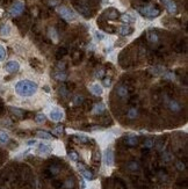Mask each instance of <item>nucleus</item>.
Returning <instances> with one entry per match:
<instances>
[{
  "label": "nucleus",
  "mask_w": 188,
  "mask_h": 189,
  "mask_svg": "<svg viewBox=\"0 0 188 189\" xmlns=\"http://www.w3.org/2000/svg\"><path fill=\"white\" fill-rule=\"evenodd\" d=\"M20 68V64L16 62V60H9L6 66H5V70L9 73H14V72H18Z\"/></svg>",
  "instance_id": "7"
},
{
  "label": "nucleus",
  "mask_w": 188,
  "mask_h": 189,
  "mask_svg": "<svg viewBox=\"0 0 188 189\" xmlns=\"http://www.w3.org/2000/svg\"><path fill=\"white\" fill-rule=\"evenodd\" d=\"M163 77H164V79H166V80H174V79H175L174 73H173V72H169V71H165V72L163 73Z\"/></svg>",
  "instance_id": "23"
},
{
  "label": "nucleus",
  "mask_w": 188,
  "mask_h": 189,
  "mask_svg": "<svg viewBox=\"0 0 188 189\" xmlns=\"http://www.w3.org/2000/svg\"><path fill=\"white\" fill-rule=\"evenodd\" d=\"M49 117L52 119L54 122H59V121H62L63 117H64V113L59 108L55 107L54 109H51V111L49 113Z\"/></svg>",
  "instance_id": "4"
},
{
  "label": "nucleus",
  "mask_w": 188,
  "mask_h": 189,
  "mask_svg": "<svg viewBox=\"0 0 188 189\" xmlns=\"http://www.w3.org/2000/svg\"><path fill=\"white\" fill-rule=\"evenodd\" d=\"M5 55H6V50L1 44H0V60H3L5 58Z\"/></svg>",
  "instance_id": "29"
},
{
  "label": "nucleus",
  "mask_w": 188,
  "mask_h": 189,
  "mask_svg": "<svg viewBox=\"0 0 188 189\" xmlns=\"http://www.w3.org/2000/svg\"><path fill=\"white\" fill-rule=\"evenodd\" d=\"M57 12L59 13V15L62 16V18L67 21V22H73L77 20V15L73 11H71L70 8H67V7H64V6H60L57 8Z\"/></svg>",
  "instance_id": "2"
},
{
  "label": "nucleus",
  "mask_w": 188,
  "mask_h": 189,
  "mask_svg": "<svg viewBox=\"0 0 188 189\" xmlns=\"http://www.w3.org/2000/svg\"><path fill=\"white\" fill-rule=\"evenodd\" d=\"M94 35H95V37H96V40L98 41H102V40H105V34L104 32H101V31H95V34H94Z\"/></svg>",
  "instance_id": "27"
},
{
  "label": "nucleus",
  "mask_w": 188,
  "mask_h": 189,
  "mask_svg": "<svg viewBox=\"0 0 188 189\" xmlns=\"http://www.w3.org/2000/svg\"><path fill=\"white\" fill-rule=\"evenodd\" d=\"M85 187H86V184H85V181L82 180L81 181V189H85Z\"/></svg>",
  "instance_id": "43"
},
{
  "label": "nucleus",
  "mask_w": 188,
  "mask_h": 189,
  "mask_svg": "<svg viewBox=\"0 0 188 189\" xmlns=\"http://www.w3.org/2000/svg\"><path fill=\"white\" fill-rule=\"evenodd\" d=\"M140 12H141L142 15L146 16V18H151V19H152V18H156V16L159 15V11L156 9L155 7H152V6L143 7V8L140 9Z\"/></svg>",
  "instance_id": "3"
},
{
  "label": "nucleus",
  "mask_w": 188,
  "mask_h": 189,
  "mask_svg": "<svg viewBox=\"0 0 188 189\" xmlns=\"http://www.w3.org/2000/svg\"><path fill=\"white\" fill-rule=\"evenodd\" d=\"M15 92L20 96H33L37 92V85L30 80H20L15 85Z\"/></svg>",
  "instance_id": "1"
},
{
  "label": "nucleus",
  "mask_w": 188,
  "mask_h": 189,
  "mask_svg": "<svg viewBox=\"0 0 188 189\" xmlns=\"http://www.w3.org/2000/svg\"><path fill=\"white\" fill-rule=\"evenodd\" d=\"M69 157H70V159L71 160H73V161H77L78 160V154H77V152H74V151H72V152H70V154H69Z\"/></svg>",
  "instance_id": "28"
},
{
  "label": "nucleus",
  "mask_w": 188,
  "mask_h": 189,
  "mask_svg": "<svg viewBox=\"0 0 188 189\" xmlns=\"http://www.w3.org/2000/svg\"><path fill=\"white\" fill-rule=\"evenodd\" d=\"M137 115H138V111H137V109H136V108H131L128 111V117L129 118H136V117H137Z\"/></svg>",
  "instance_id": "24"
},
{
  "label": "nucleus",
  "mask_w": 188,
  "mask_h": 189,
  "mask_svg": "<svg viewBox=\"0 0 188 189\" xmlns=\"http://www.w3.org/2000/svg\"><path fill=\"white\" fill-rule=\"evenodd\" d=\"M12 110H13V113H14V114H16V115H18V116H22V111L18 110V109H14V108H13Z\"/></svg>",
  "instance_id": "40"
},
{
  "label": "nucleus",
  "mask_w": 188,
  "mask_h": 189,
  "mask_svg": "<svg viewBox=\"0 0 188 189\" xmlns=\"http://www.w3.org/2000/svg\"><path fill=\"white\" fill-rule=\"evenodd\" d=\"M126 143L128 145H130V146H135V145H137L138 139H137V137H136V136H129L127 138V141H126Z\"/></svg>",
  "instance_id": "21"
},
{
  "label": "nucleus",
  "mask_w": 188,
  "mask_h": 189,
  "mask_svg": "<svg viewBox=\"0 0 188 189\" xmlns=\"http://www.w3.org/2000/svg\"><path fill=\"white\" fill-rule=\"evenodd\" d=\"M105 109H106V107H105V105H104V103H98V105H95V106L93 107L92 113H93V114H95V115H98V114L104 113V111H105Z\"/></svg>",
  "instance_id": "14"
},
{
  "label": "nucleus",
  "mask_w": 188,
  "mask_h": 189,
  "mask_svg": "<svg viewBox=\"0 0 188 189\" xmlns=\"http://www.w3.org/2000/svg\"><path fill=\"white\" fill-rule=\"evenodd\" d=\"M37 137L41 139H45V141H51L52 139V136L47 131H37Z\"/></svg>",
  "instance_id": "15"
},
{
  "label": "nucleus",
  "mask_w": 188,
  "mask_h": 189,
  "mask_svg": "<svg viewBox=\"0 0 188 189\" xmlns=\"http://www.w3.org/2000/svg\"><path fill=\"white\" fill-rule=\"evenodd\" d=\"M36 144H37V141H36V139H30V141L27 142V145H28V146H34V145H36Z\"/></svg>",
  "instance_id": "34"
},
{
  "label": "nucleus",
  "mask_w": 188,
  "mask_h": 189,
  "mask_svg": "<svg viewBox=\"0 0 188 189\" xmlns=\"http://www.w3.org/2000/svg\"><path fill=\"white\" fill-rule=\"evenodd\" d=\"M56 78H57L58 80H64V79L66 78V74H64V73H62V72H59V73H57V74H56Z\"/></svg>",
  "instance_id": "33"
},
{
  "label": "nucleus",
  "mask_w": 188,
  "mask_h": 189,
  "mask_svg": "<svg viewBox=\"0 0 188 189\" xmlns=\"http://www.w3.org/2000/svg\"><path fill=\"white\" fill-rule=\"evenodd\" d=\"M23 9H25L23 3L18 1V3H15V4L11 7L9 13H11V15H13V16H18V15H20V14L23 12Z\"/></svg>",
  "instance_id": "6"
},
{
  "label": "nucleus",
  "mask_w": 188,
  "mask_h": 189,
  "mask_svg": "<svg viewBox=\"0 0 188 189\" xmlns=\"http://www.w3.org/2000/svg\"><path fill=\"white\" fill-rule=\"evenodd\" d=\"M0 34H1L3 36H8L11 34V27L9 25H4L1 27V30H0Z\"/></svg>",
  "instance_id": "22"
},
{
  "label": "nucleus",
  "mask_w": 188,
  "mask_h": 189,
  "mask_svg": "<svg viewBox=\"0 0 188 189\" xmlns=\"http://www.w3.org/2000/svg\"><path fill=\"white\" fill-rule=\"evenodd\" d=\"M110 84H112V81H110V79H109V78H107V79H105V80H104V86H106V87H109Z\"/></svg>",
  "instance_id": "37"
},
{
  "label": "nucleus",
  "mask_w": 188,
  "mask_h": 189,
  "mask_svg": "<svg viewBox=\"0 0 188 189\" xmlns=\"http://www.w3.org/2000/svg\"><path fill=\"white\" fill-rule=\"evenodd\" d=\"M149 40H150V42H152V43L158 42V36H157V34H155V32H150V34H149Z\"/></svg>",
  "instance_id": "26"
},
{
  "label": "nucleus",
  "mask_w": 188,
  "mask_h": 189,
  "mask_svg": "<svg viewBox=\"0 0 188 189\" xmlns=\"http://www.w3.org/2000/svg\"><path fill=\"white\" fill-rule=\"evenodd\" d=\"M51 151H52V149H51V146L47 143H41L39 145V149H37V152L41 156H48V154L51 153Z\"/></svg>",
  "instance_id": "8"
},
{
  "label": "nucleus",
  "mask_w": 188,
  "mask_h": 189,
  "mask_svg": "<svg viewBox=\"0 0 188 189\" xmlns=\"http://www.w3.org/2000/svg\"><path fill=\"white\" fill-rule=\"evenodd\" d=\"M117 16V13L116 12H112L109 15H108V18H110V19H114V18H116Z\"/></svg>",
  "instance_id": "41"
},
{
  "label": "nucleus",
  "mask_w": 188,
  "mask_h": 189,
  "mask_svg": "<svg viewBox=\"0 0 188 189\" xmlns=\"http://www.w3.org/2000/svg\"><path fill=\"white\" fill-rule=\"evenodd\" d=\"M8 141H9L8 133L6 131L1 130V131H0V143H1V144H6V143H8Z\"/></svg>",
  "instance_id": "19"
},
{
  "label": "nucleus",
  "mask_w": 188,
  "mask_h": 189,
  "mask_svg": "<svg viewBox=\"0 0 188 189\" xmlns=\"http://www.w3.org/2000/svg\"><path fill=\"white\" fill-rule=\"evenodd\" d=\"M48 34H49V37H50L51 40H52L55 43L58 42V34H57V31H56L55 28H49Z\"/></svg>",
  "instance_id": "16"
},
{
  "label": "nucleus",
  "mask_w": 188,
  "mask_h": 189,
  "mask_svg": "<svg viewBox=\"0 0 188 189\" xmlns=\"http://www.w3.org/2000/svg\"><path fill=\"white\" fill-rule=\"evenodd\" d=\"M129 167H130V169H137L138 165H137V164H136V162H131V164L129 165Z\"/></svg>",
  "instance_id": "39"
},
{
  "label": "nucleus",
  "mask_w": 188,
  "mask_h": 189,
  "mask_svg": "<svg viewBox=\"0 0 188 189\" xmlns=\"http://www.w3.org/2000/svg\"><path fill=\"white\" fill-rule=\"evenodd\" d=\"M150 72H151L152 74H155V76H163V73L165 72V68L161 67V66H155V67L151 68Z\"/></svg>",
  "instance_id": "17"
},
{
  "label": "nucleus",
  "mask_w": 188,
  "mask_h": 189,
  "mask_svg": "<svg viewBox=\"0 0 188 189\" xmlns=\"http://www.w3.org/2000/svg\"><path fill=\"white\" fill-rule=\"evenodd\" d=\"M177 167H178L179 170H183V169H185V165H183L181 161H178V162H177Z\"/></svg>",
  "instance_id": "35"
},
{
  "label": "nucleus",
  "mask_w": 188,
  "mask_h": 189,
  "mask_svg": "<svg viewBox=\"0 0 188 189\" xmlns=\"http://www.w3.org/2000/svg\"><path fill=\"white\" fill-rule=\"evenodd\" d=\"M56 131H57V133H60L62 131H63V129H62V127H58V128H56Z\"/></svg>",
  "instance_id": "42"
},
{
  "label": "nucleus",
  "mask_w": 188,
  "mask_h": 189,
  "mask_svg": "<svg viewBox=\"0 0 188 189\" xmlns=\"http://www.w3.org/2000/svg\"><path fill=\"white\" fill-rule=\"evenodd\" d=\"M121 20H122L123 22H126V23H132V22L136 21V18H135L134 15L129 14V13H126V14H123V15L121 16Z\"/></svg>",
  "instance_id": "13"
},
{
  "label": "nucleus",
  "mask_w": 188,
  "mask_h": 189,
  "mask_svg": "<svg viewBox=\"0 0 188 189\" xmlns=\"http://www.w3.org/2000/svg\"><path fill=\"white\" fill-rule=\"evenodd\" d=\"M116 92H117V95L121 97H126L128 95V88L126 86H120V87H117Z\"/></svg>",
  "instance_id": "18"
},
{
  "label": "nucleus",
  "mask_w": 188,
  "mask_h": 189,
  "mask_svg": "<svg viewBox=\"0 0 188 189\" xmlns=\"http://www.w3.org/2000/svg\"><path fill=\"white\" fill-rule=\"evenodd\" d=\"M168 107H169V109L172 110L173 113H178V111L181 110V106H180V103H179L178 101H175V100H171V101H169V103H168Z\"/></svg>",
  "instance_id": "12"
},
{
  "label": "nucleus",
  "mask_w": 188,
  "mask_h": 189,
  "mask_svg": "<svg viewBox=\"0 0 188 189\" xmlns=\"http://www.w3.org/2000/svg\"><path fill=\"white\" fill-rule=\"evenodd\" d=\"M65 186H66L67 188H72V187H73V182H72L71 180H67L66 183H65Z\"/></svg>",
  "instance_id": "38"
},
{
  "label": "nucleus",
  "mask_w": 188,
  "mask_h": 189,
  "mask_svg": "<svg viewBox=\"0 0 188 189\" xmlns=\"http://www.w3.org/2000/svg\"><path fill=\"white\" fill-rule=\"evenodd\" d=\"M104 160H105V164L108 167H112L114 165V152L110 147L106 149V151L104 153Z\"/></svg>",
  "instance_id": "5"
},
{
  "label": "nucleus",
  "mask_w": 188,
  "mask_h": 189,
  "mask_svg": "<svg viewBox=\"0 0 188 189\" xmlns=\"http://www.w3.org/2000/svg\"><path fill=\"white\" fill-rule=\"evenodd\" d=\"M144 146L147 147V149H151V147L153 146V142H152V139H146L145 143H144Z\"/></svg>",
  "instance_id": "30"
},
{
  "label": "nucleus",
  "mask_w": 188,
  "mask_h": 189,
  "mask_svg": "<svg viewBox=\"0 0 188 189\" xmlns=\"http://www.w3.org/2000/svg\"><path fill=\"white\" fill-rule=\"evenodd\" d=\"M161 1H163V4L165 5L166 9H167L171 14H174V13L177 12V5H175V3L173 1V0H161Z\"/></svg>",
  "instance_id": "9"
},
{
  "label": "nucleus",
  "mask_w": 188,
  "mask_h": 189,
  "mask_svg": "<svg viewBox=\"0 0 188 189\" xmlns=\"http://www.w3.org/2000/svg\"><path fill=\"white\" fill-rule=\"evenodd\" d=\"M132 32V28H130L129 26H122L120 28V34L122 36H126V35H129V34Z\"/></svg>",
  "instance_id": "20"
},
{
  "label": "nucleus",
  "mask_w": 188,
  "mask_h": 189,
  "mask_svg": "<svg viewBox=\"0 0 188 189\" xmlns=\"http://www.w3.org/2000/svg\"><path fill=\"white\" fill-rule=\"evenodd\" d=\"M78 168H79V170H80L81 175L84 176V179H86V180H92V179H93V174L91 173L90 170H87L86 168H84L82 165H78Z\"/></svg>",
  "instance_id": "11"
},
{
  "label": "nucleus",
  "mask_w": 188,
  "mask_h": 189,
  "mask_svg": "<svg viewBox=\"0 0 188 189\" xmlns=\"http://www.w3.org/2000/svg\"><path fill=\"white\" fill-rule=\"evenodd\" d=\"M90 91H91V93L92 94H94V95H102V93H104V88H102V86L101 85H99L98 82H94V84H92L91 86H90Z\"/></svg>",
  "instance_id": "10"
},
{
  "label": "nucleus",
  "mask_w": 188,
  "mask_h": 189,
  "mask_svg": "<svg viewBox=\"0 0 188 189\" xmlns=\"http://www.w3.org/2000/svg\"><path fill=\"white\" fill-rule=\"evenodd\" d=\"M104 74H105V71H104V70H99V71L95 72V77H96V78H102V77H104Z\"/></svg>",
  "instance_id": "32"
},
{
  "label": "nucleus",
  "mask_w": 188,
  "mask_h": 189,
  "mask_svg": "<svg viewBox=\"0 0 188 189\" xmlns=\"http://www.w3.org/2000/svg\"><path fill=\"white\" fill-rule=\"evenodd\" d=\"M81 102H82V96H76L74 103H76V105H79V103H81Z\"/></svg>",
  "instance_id": "36"
},
{
  "label": "nucleus",
  "mask_w": 188,
  "mask_h": 189,
  "mask_svg": "<svg viewBox=\"0 0 188 189\" xmlns=\"http://www.w3.org/2000/svg\"><path fill=\"white\" fill-rule=\"evenodd\" d=\"M78 138H79V141H80L81 143H87V142H88V138H87L86 136H84V135H79Z\"/></svg>",
  "instance_id": "31"
},
{
  "label": "nucleus",
  "mask_w": 188,
  "mask_h": 189,
  "mask_svg": "<svg viewBox=\"0 0 188 189\" xmlns=\"http://www.w3.org/2000/svg\"><path fill=\"white\" fill-rule=\"evenodd\" d=\"M45 115L44 114H37V116H36V118H35V121L39 123V124H42V123H44L45 122Z\"/></svg>",
  "instance_id": "25"
}]
</instances>
